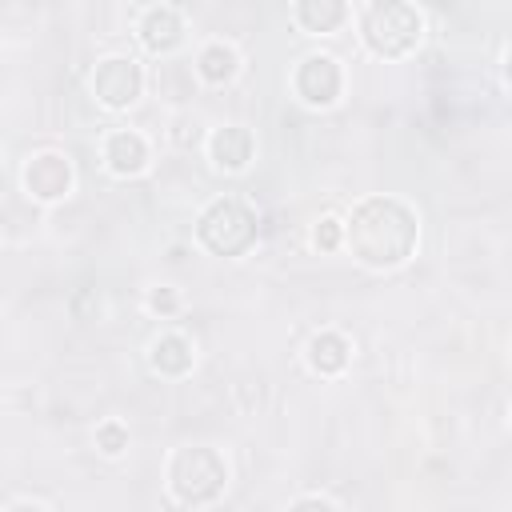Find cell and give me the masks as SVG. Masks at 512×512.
I'll return each instance as SVG.
<instances>
[{
    "label": "cell",
    "instance_id": "cell-13",
    "mask_svg": "<svg viewBox=\"0 0 512 512\" xmlns=\"http://www.w3.org/2000/svg\"><path fill=\"white\" fill-rule=\"evenodd\" d=\"M312 364H316L320 372H340V368L348 364V344H344L336 332H320V336L312 340Z\"/></svg>",
    "mask_w": 512,
    "mask_h": 512
},
{
    "label": "cell",
    "instance_id": "cell-14",
    "mask_svg": "<svg viewBox=\"0 0 512 512\" xmlns=\"http://www.w3.org/2000/svg\"><path fill=\"white\" fill-rule=\"evenodd\" d=\"M200 72H204V80H212V84L228 80V76L236 72V52H232V48H224V44L204 48V56H200Z\"/></svg>",
    "mask_w": 512,
    "mask_h": 512
},
{
    "label": "cell",
    "instance_id": "cell-15",
    "mask_svg": "<svg viewBox=\"0 0 512 512\" xmlns=\"http://www.w3.org/2000/svg\"><path fill=\"white\" fill-rule=\"evenodd\" d=\"M96 444H100L108 456H116V452L128 444V436H124V428H120V424H104V428L96 432Z\"/></svg>",
    "mask_w": 512,
    "mask_h": 512
},
{
    "label": "cell",
    "instance_id": "cell-2",
    "mask_svg": "<svg viewBox=\"0 0 512 512\" xmlns=\"http://www.w3.org/2000/svg\"><path fill=\"white\" fill-rule=\"evenodd\" d=\"M364 40L376 56H408L420 40V16L412 4L404 0H376L368 12H364Z\"/></svg>",
    "mask_w": 512,
    "mask_h": 512
},
{
    "label": "cell",
    "instance_id": "cell-6",
    "mask_svg": "<svg viewBox=\"0 0 512 512\" xmlns=\"http://www.w3.org/2000/svg\"><path fill=\"white\" fill-rule=\"evenodd\" d=\"M296 92L308 104H332L340 92V68L332 56H308L296 72Z\"/></svg>",
    "mask_w": 512,
    "mask_h": 512
},
{
    "label": "cell",
    "instance_id": "cell-4",
    "mask_svg": "<svg viewBox=\"0 0 512 512\" xmlns=\"http://www.w3.org/2000/svg\"><path fill=\"white\" fill-rule=\"evenodd\" d=\"M200 240L216 256H240L256 240V216L240 200H216L200 216Z\"/></svg>",
    "mask_w": 512,
    "mask_h": 512
},
{
    "label": "cell",
    "instance_id": "cell-16",
    "mask_svg": "<svg viewBox=\"0 0 512 512\" xmlns=\"http://www.w3.org/2000/svg\"><path fill=\"white\" fill-rule=\"evenodd\" d=\"M316 244H320V248H336V244H340V224H336V220H320Z\"/></svg>",
    "mask_w": 512,
    "mask_h": 512
},
{
    "label": "cell",
    "instance_id": "cell-10",
    "mask_svg": "<svg viewBox=\"0 0 512 512\" xmlns=\"http://www.w3.org/2000/svg\"><path fill=\"white\" fill-rule=\"evenodd\" d=\"M344 12H348L344 0H296V16H300V24L308 32H332V28H340Z\"/></svg>",
    "mask_w": 512,
    "mask_h": 512
},
{
    "label": "cell",
    "instance_id": "cell-9",
    "mask_svg": "<svg viewBox=\"0 0 512 512\" xmlns=\"http://www.w3.org/2000/svg\"><path fill=\"white\" fill-rule=\"evenodd\" d=\"M212 156L220 168H244L252 156V136L244 128H220L212 136Z\"/></svg>",
    "mask_w": 512,
    "mask_h": 512
},
{
    "label": "cell",
    "instance_id": "cell-5",
    "mask_svg": "<svg viewBox=\"0 0 512 512\" xmlns=\"http://www.w3.org/2000/svg\"><path fill=\"white\" fill-rule=\"evenodd\" d=\"M92 88L100 96V104L108 108H128L136 96H140V64L136 60H124V56H112L96 68L92 76Z\"/></svg>",
    "mask_w": 512,
    "mask_h": 512
},
{
    "label": "cell",
    "instance_id": "cell-18",
    "mask_svg": "<svg viewBox=\"0 0 512 512\" xmlns=\"http://www.w3.org/2000/svg\"><path fill=\"white\" fill-rule=\"evenodd\" d=\"M508 80H512V56H508Z\"/></svg>",
    "mask_w": 512,
    "mask_h": 512
},
{
    "label": "cell",
    "instance_id": "cell-3",
    "mask_svg": "<svg viewBox=\"0 0 512 512\" xmlns=\"http://www.w3.org/2000/svg\"><path fill=\"white\" fill-rule=\"evenodd\" d=\"M224 488V460L212 448H184L172 460V492L180 504H208Z\"/></svg>",
    "mask_w": 512,
    "mask_h": 512
},
{
    "label": "cell",
    "instance_id": "cell-12",
    "mask_svg": "<svg viewBox=\"0 0 512 512\" xmlns=\"http://www.w3.org/2000/svg\"><path fill=\"white\" fill-rule=\"evenodd\" d=\"M152 364H156L160 372H168V376L188 372V364H192L188 340H184V336H160V340L152 344Z\"/></svg>",
    "mask_w": 512,
    "mask_h": 512
},
{
    "label": "cell",
    "instance_id": "cell-1",
    "mask_svg": "<svg viewBox=\"0 0 512 512\" xmlns=\"http://www.w3.org/2000/svg\"><path fill=\"white\" fill-rule=\"evenodd\" d=\"M348 244L360 264L392 268L416 248V216L392 196H372L352 212Z\"/></svg>",
    "mask_w": 512,
    "mask_h": 512
},
{
    "label": "cell",
    "instance_id": "cell-7",
    "mask_svg": "<svg viewBox=\"0 0 512 512\" xmlns=\"http://www.w3.org/2000/svg\"><path fill=\"white\" fill-rule=\"evenodd\" d=\"M68 180H72L68 160L56 156V152H40V156L24 168V184H28V192L40 196V200H56V196H64V192H68Z\"/></svg>",
    "mask_w": 512,
    "mask_h": 512
},
{
    "label": "cell",
    "instance_id": "cell-11",
    "mask_svg": "<svg viewBox=\"0 0 512 512\" xmlns=\"http://www.w3.org/2000/svg\"><path fill=\"white\" fill-rule=\"evenodd\" d=\"M144 160H148V148H144V140L136 132H116L108 140V164L116 172H140Z\"/></svg>",
    "mask_w": 512,
    "mask_h": 512
},
{
    "label": "cell",
    "instance_id": "cell-17",
    "mask_svg": "<svg viewBox=\"0 0 512 512\" xmlns=\"http://www.w3.org/2000/svg\"><path fill=\"white\" fill-rule=\"evenodd\" d=\"M152 308H160V312H172V308H176L172 292H156V296H152Z\"/></svg>",
    "mask_w": 512,
    "mask_h": 512
},
{
    "label": "cell",
    "instance_id": "cell-8",
    "mask_svg": "<svg viewBox=\"0 0 512 512\" xmlns=\"http://www.w3.org/2000/svg\"><path fill=\"white\" fill-rule=\"evenodd\" d=\"M140 32H144V44H148L152 52H168V48L180 44V32H184V28H180L176 8H152V12L144 16Z\"/></svg>",
    "mask_w": 512,
    "mask_h": 512
}]
</instances>
